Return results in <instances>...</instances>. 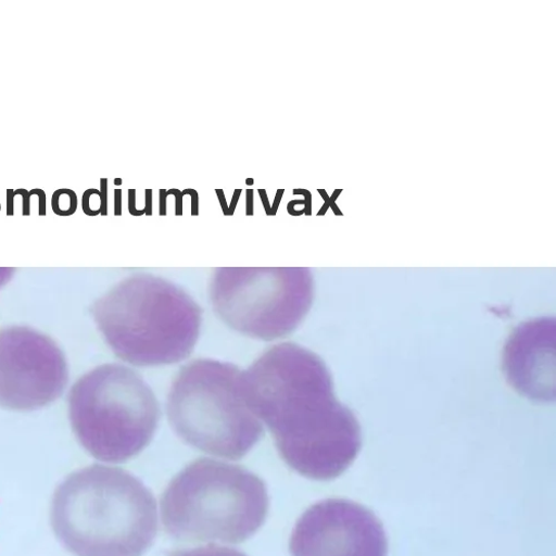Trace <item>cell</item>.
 <instances>
[{"mask_svg":"<svg viewBox=\"0 0 556 556\" xmlns=\"http://www.w3.org/2000/svg\"><path fill=\"white\" fill-rule=\"evenodd\" d=\"M285 192H286L285 190H278L276 192L273 206H270V208H271V216L277 214L278 207H280V204H281V201L283 199Z\"/></svg>","mask_w":556,"mask_h":556,"instance_id":"cell-22","label":"cell"},{"mask_svg":"<svg viewBox=\"0 0 556 556\" xmlns=\"http://www.w3.org/2000/svg\"><path fill=\"white\" fill-rule=\"evenodd\" d=\"M243 391L278 453L299 475L330 481L353 465L361 427L337 399L330 370L314 352L295 343L271 346L243 370Z\"/></svg>","mask_w":556,"mask_h":556,"instance_id":"cell-1","label":"cell"},{"mask_svg":"<svg viewBox=\"0 0 556 556\" xmlns=\"http://www.w3.org/2000/svg\"><path fill=\"white\" fill-rule=\"evenodd\" d=\"M101 199H102V213L106 216L109 214V179L101 178Z\"/></svg>","mask_w":556,"mask_h":556,"instance_id":"cell-14","label":"cell"},{"mask_svg":"<svg viewBox=\"0 0 556 556\" xmlns=\"http://www.w3.org/2000/svg\"><path fill=\"white\" fill-rule=\"evenodd\" d=\"M242 192L243 191L241 189L236 190L233 198H231V203L228 206V216L235 215V212H236L239 201L241 199Z\"/></svg>","mask_w":556,"mask_h":556,"instance_id":"cell-19","label":"cell"},{"mask_svg":"<svg viewBox=\"0 0 556 556\" xmlns=\"http://www.w3.org/2000/svg\"><path fill=\"white\" fill-rule=\"evenodd\" d=\"M81 208L87 216H98L102 213L101 192L97 189H88L81 198Z\"/></svg>","mask_w":556,"mask_h":556,"instance_id":"cell-12","label":"cell"},{"mask_svg":"<svg viewBox=\"0 0 556 556\" xmlns=\"http://www.w3.org/2000/svg\"><path fill=\"white\" fill-rule=\"evenodd\" d=\"M166 410L182 442L216 457L241 459L264 435L244 396L243 370L231 363L202 358L182 366Z\"/></svg>","mask_w":556,"mask_h":556,"instance_id":"cell-5","label":"cell"},{"mask_svg":"<svg viewBox=\"0 0 556 556\" xmlns=\"http://www.w3.org/2000/svg\"><path fill=\"white\" fill-rule=\"evenodd\" d=\"M128 210L134 216H142L146 214V210L136 208V190H128Z\"/></svg>","mask_w":556,"mask_h":556,"instance_id":"cell-15","label":"cell"},{"mask_svg":"<svg viewBox=\"0 0 556 556\" xmlns=\"http://www.w3.org/2000/svg\"><path fill=\"white\" fill-rule=\"evenodd\" d=\"M15 191L14 190H8V215L13 216L14 215V201H15Z\"/></svg>","mask_w":556,"mask_h":556,"instance_id":"cell-27","label":"cell"},{"mask_svg":"<svg viewBox=\"0 0 556 556\" xmlns=\"http://www.w3.org/2000/svg\"><path fill=\"white\" fill-rule=\"evenodd\" d=\"M317 192L323 198L324 201L329 202L330 197L328 195L326 190H317Z\"/></svg>","mask_w":556,"mask_h":556,"instance_id":"cell-32","label":"cell"},{"mask_svg":"<svg viewBox=\"0 0 556 556\" xmlns=\"http://www.w3.org/2000/svg\"><path fill=\"white\" fill-rule=\"evenodd\" d=\"M68 414L80 445L99 460L125 463L152 442L161 419L157 399L135 370L103 364L76 381Z\"/></svg>","mask_w":556,"mask_h":556,"instance_id":"cell-6","label":"cell"},{"mask_svg":"<svg viewBox=\"0 0 556 556\" xmlns=\"http://www.w3.org/2000/svg\"><path fill=\"white\" fill-rule=\"evenodd\" d=\"M35 197L38 198L39 216H45L46 215V193L40 189H36Z\"/></svg>","mask_w":556,"mask_h":556,"instance_id":"cell-20","label":"cell"},{"mask_svg":"<svg viewBox=\"0 0 556 556\" xmlns=\"http://www.w3.org/2000/svg\"><path fill=\"white\" fill-rule=\"evenodd\" d=\"M14 269L9 268H2L0 269V287H3L5 283H8L11 280V277L13 275Z\"/></svg>","mask_w":556,"mask_h":556,"instance_id":"cell-26","label":"cell"},{"mask_svg":"<svg viewBox=\"0 0 556 556\" xmlns=\"http://www.w3.org/2000/svg\"><path fill=\"white\" fill-rule=\"evenodd\" d=\"M307 268H218L210 296L217 316L243 336L263 341L293 333L313 303Z\"/></svg>","mask_w":556,"mask_h":556,"instance_id":"cell-7","label":"cell"},{"mask_svg":"<svg viewBox=\"0 0 556 556\" xmlns=\"http://www.w3.org/2000/svg\"><path fill=\"white\" fill-rule=\"evenodd\" d=\"M247 215L248 216L254 215V191L253 190L247 191Z\"/></svg>","mask_w":556,"mask_h":556,"instance_id":"cell-23","label":"cell"},{"mask_svg":"<svg viewBox=\"0 0 556 556\" xmlns=\"http://www.w3.org/2000/svg\"><path fill=\"white\" fill-rule=\"evenodd\" d=\"M247 185H248V187H253V185H254V178H248V179H247Z\"/></svg>","mask_w":556,"mask_h":556,"instance_id":"cell-36","label":"cell"},{"mask_svg":"<svg viewBox=\"0 0 556 556\" xmlns=\"http://www.w3.org/2000/svg\"><path fill=\"white\" fill-rule=\"evenodd\" d=\"M0 211H2V204H0Z\"/></svg>","mask_w":556,"mask_h":556,"instance_id":"cell-37","label":"cell"},{"mask_svg":"<svg viewBox=\"0 0 556 556\" xmlns=\"http://www.w3.org/2000/svg\"><path fill=\"white\" fill-rule=\"evenodd\" d=\"M117 357L135 366L170 365L197 346L202 312L184 290L152 274L131 275L91 307Z\"/></svg>","mask_w":556,"mask_h":556,"instance_id":"cell-3","label":"cell"},{"mask_svg":"<svg viewBox=\"0 0 556 556\" xmlns=\"http://www.w3.org/2000/svg\"><path fill=\"white\" fill-rule=\"evenodd\" d=\"M215 192H216V195L218 198V201H219V204H220V207L223 210L224 215L228 216V205H227V202H226V198H225L224 191L223 190H216Z\"/></svg>","mask_w":556,"mask_h":556,"instance_id":"cell-30","label":"cell"},{"mask_svg":"<svg viewBox=\"0 0 556 556\" xmlns=\"http://www.w3.org/2000/svg\"><path fill=\"white\" fill-rule=\"evenodd\" d=\"M268 508L261 478L211 458H200L182 469L161 501L165 532L189 543H243L263 527Z\"/></svg>","mask_w":556,"mask_h":556,"instance_id":"cell-4","label":"cell"},{"mask_svg":"<svg viewBox=\"0 0 556 556\" xmlns=\"http://www.w3.org/2000/svg\"><path fill=\"white\" fill-rule=\"evenodd\" d=\"M167 195H174L176 199V215L180 216L182 215V194L181 191L177 189H172L167 191Z\"/></svg>","mask_w":556,"mask_h":556,"instance_id":"cell-18","label":"cell"},{"mask_svg":"<svg viewBox=\"0 0 556 556\" xmlns=\"http://www.w3.org/2000/svg\"><path fill=\"white\" fill-rule=\"evenodd\" d=\"M146 214L151 216L153 214V190L146 191Z\"/></svg>","mask_w":556,"mask_h":556,"instance_id":"cell-24","label":"cell"},{"mask_svg":"<svg viewBox=\"0 0 556 556\" xmlns=\"http://www.w3.org/2000/svg\"><path fill=\"white\" fill-rule=\"evenodd\" d=\"M330 207L334 211L337 215H342V212L340 211L339 206L336 203L331 204Z\"/></svg>","mask_w":556,"mask_h":556,"instance_id":"cell-34","label":"cell"},{"mask_svg":"<svg viewBox=\"0 0 556 556\" xmlns=\"http://www.w3.org/2000/svg\"><path fill=\"white\" fill-rule=\"evenodd\" d=\"M328 210H330V205L328 203L324 204L323 207L320 208V211L317 213V215H324L328 212Z\"/></svg>","mask_w":556,"mask_h":556,"instance_id":"cell-33","label":"cell"},{"mask_svg":"<svg viewBox=\"0 0 556 556\" xmlns=\"http://www.w3.org/2000/svg\"><path fill=\"white\" fill-rule=\"evenodd\" d=\"M114 184L116 185V187H121V185L123 184V179L122 178H115L114 179Z\"/></svg>","mask_w":556,"mask_h":556,"instance_id":"cell-35","label":"cell"},{"mask_svg":"<svg viewBox=\"0 0 556 556\" xmlns=\"http://www.w3.org/2000/svg\"><path fill=\"white\" fill-rule=\"evenodd\" d=\"M290 552L292 556H388L389 542L383 525L368 508L329 498L299 519Z\"/></svg>","mask_w":556,"mask_h":556,"instance_id":"cell-9","label":"cell"},{"mask_svg":"<svg viewBox=\"0 0 556 556\" xmlns=\"http://www.w3.org/2000/svg\"><path fill=\"white\" fill-rule=\"evenodd\" d=\"M293 195H303L305 200V215L312 214V194L307 190L296 189L293 191Z\"/></svg>","mask_w":556,"mask_h":556,"instance_id":"cell-17","label":"cell"},{"mask_svg":"<svg viewBox=\"0 0 556 556\" xmlns=\"http://www.w3.org/2000/svg\"><path fill=\"white\" fill-rule=\"evenodd\" d=\"M35 194V190L27 191L25 189H18L15 191V195H21L23 198V215H30V199Z\"/></svg>","mask_w":556,"mask_h":556,"instance_id":"cell-13","label":"cell"},{"mask_svg":"<svg viewBox=\"0 0 556 556\" xmlns=\"http://www.w3.org/2000/svg\"><path fill=\"white\" fill-rule=\"evenodd\" d=\"M122 190H115L114 191V198H115V215L121 216L122 215Z\"/></svg>","mask_w":556,"mask_h":556,"instance_id":"cell-29","label":"cell"},{"mask_svg":"<svg viewBox=\"0 0 556 556\" xmlns=\"http://www.w3.org/2000/svg\"><path fill=\"white\" fill-rule=\"evenodd\" d=\"M182 197L190 195L192 198V215L198 216L199 215V193L198 191L193 189H187L181 192Z\"/></svg>","mask_w":556,"mask_h":556,"instance_id":"cell-16","label":"cell"},{"mask_svg":"<svg viewBox=\"0 0 556 556\" xmlns=\"http://www.w3.org/2000/svg\"><path fill=\"white\" fill-rule=\"evenodd\" d=\"M51 523L75 556H142L157 535V503L131 473L94 465L59 485Z\"/></svg>","mask_w":556,"mask_h":556,"instance_id":"cell-2","label":"cell"},{"mask_svg":"<svg viewBox=\"0 0 556 556\" xmlns=\"http://www.w3.org/2000/svg\"><path fill=\"white\" fill-rule=\"evenodd\" d=\"M343 190H336V192L333 193V195L330 198L329 202H326L328 203L329 205L336 203V201L338 200V198L342 194Z\"/></svg>","mask_w":556,"mask_h":556,"instance_id":"cell-31","label":"cell"},{"mask_svg":"<svg viewBox=\"0 0 556 556\" xmlns=\"http://www.w3.org/2000/svg\"><path fill=\"white\" fill-rule=\"evenodd\" d=\"M298 205H304L305 206V200H295V201L290 202L289 205H288V211H289L290 215H292V216H301V215L305 214V210H303L301 212L295 210V207Z\"/></svg>","mask_w":556,"mask_h":556,"instance_id":"cell-21","label":"cell"},{"mask_svg":"<svg viewBox=\"0 0 556 556\" xmlns=\"http://www.w3.org/2000/svg\"><path fill=\"white\" fill-rule=\"evenodd\" d=\"M78 199L76 193L70 189H60L52 197L53 212L59 216H71L76 213Z\"/></svg>","mask_w":556,"mask_h":556,"instance_id":"cell-11","label":"cell"},{"mask_svg":"<svg viewBox=\"0 0 556 556\" xmlns=\"http://www.w3.org/2000/svg\"><path fill=\"white\" fill-rule=\"evenodd\" d=\"M70 379L62 349L29 327L0 329V407L27 412L48 406Z\"/></svg>","mask_w":556,"mask_h":556,"instance_id":"cell-8","label":"cell"},{"mask_svg":"<svg viewBox=\"0 0 556 556\" xmlns=\"http://www.w3.org/2000/svg\"><path fill=\"white\" fill-rule=\"evenodd\" d=\"M166 556H248L241 551L210 544L206 546H198L194 548H180L174 549L166 554Z\"/></svg>","mask_w":556,"mask_h":556,"instance_id":"cell-10","label":"cell"},{"mask_svg":"<svg viewBox=\"0 0 556 556\" xmlns=\"http://www.w3.org/2000/svg\"><path fill=\"white\" fill-rule=\"evenodd\" d=\"M258 194L261 197L265 213L269 216H271V208L268 202L267 192L265 190H258Z\"/></svg>","mask_w":556,"mask_h":556,"instance_id":"cell-28","label":"cell"},{"mask_svg":"<svg viewBox=\"0 0 556 556\" xmlns=\"http://www.w3.org/2000/svg\"><path fill=\"white\" fill-rule=\"evenodd\" d=\"M167 191L160 190V214L165 216L167 213L166 201H167Z\"/></svg>","mask_w":556,"mask_h":556,"instance_id":"cell-25","label":"cell"}]
</instances>
